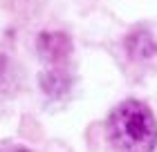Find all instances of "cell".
I'll return each instance as SVG.
<instances>
[{"label":"cell","mask_w":157,"mask_h":152,"mask_svg":"<svg viewBox=\"0 0 157 152\" xmlns=\"http://www.w3.org/2000/svg\"><path fill=\"white\" fill-rule=\"evenodd\" d=\"M36 45H38L40 58L45 63H52V65L63 63L70 56V52H72V43H70V38L65 34H61V32H45V34H40Z\"/></svg>","instance_id":"2"},{"label":"cell","mask_w":157,"mask_h":152,"mask_svg":"<svg viewBox=\"0 0 157 152\" xmlns=\"http://www.w3.org/2000/svg\"><path fill=\"white\" fill-rule=\"evenodd\" d=\"M108 136L117 152H153L157 146L153 112L139 101L117 105L108 119Z\"/></svg>","instance_id":"1"},{"label":"cell","mask_w":157,"mask_h":152,"mask_svg":"<svg viewBox=\"0 0 157 152\" xmlns=\"http://www.w3.org/2000/svg\"><path fill=\"white\" fill-rule=\"evenodd\" d=\"M5 74H7V56L0 52V81L5 78Z\"/></svg>","instance_id":"5"},{"label":"cell","mask_w":157,"mask_h":152,"mask_svg":"<svg viewBox=\"0 0 157 152\" xmlns=\"http://www.w3.org/2000/svg\"><path fill=\"white\" fill-rule=\"evenodd\" d=\"M126 47H128V52H130V56H135V58H151L157 52V43L153 40V36L148 32L130 34L128 40H126Z\"/></svg>","instance_id":"3"},{"label":"cell","mask_w":157,"mask_h":152,"mask_svg":"<svg viewBox=\"0 0 157 152\" xmlns=\"http://www.w3.org/2000/svg\"><path fill=\"white\" fill-rule=\"evenodd\" d=\"M9 152H29V150H25V148H13V150H9Z\"/></svg>","instance_id":"6"},{"label":"cell","mask_w":157,"mask_h":152,"mask_svg":"<svg viewBox=\"0 0 157 152\" xmlns=\"http://www.w3.org/2000/svg\"><path fill=\"white\" fill-rule=\"evenodd\" d=\"M43 90L52 96H63L70 90V78L61 69H49V74L43 76Z\"/></svg>","instance_id":"4"}]
</instances>
